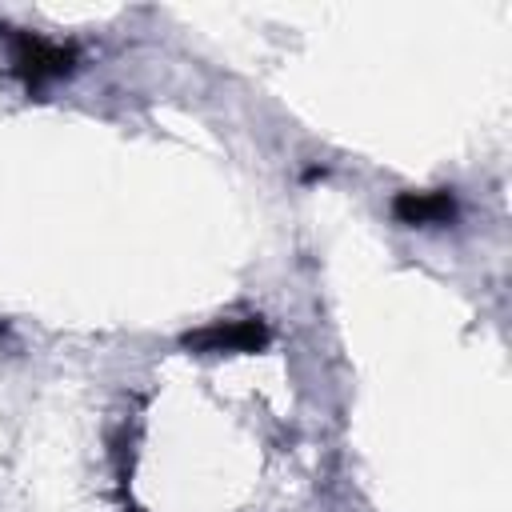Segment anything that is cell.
Returning a JSON list of instances; mask_svg holds the SVG:
<instances>
[{
    "instance_id": "3957f363",
    "label": "cell",
    "mask_w": 512,
    "mask_h": 512,
    "mask_svg": "<svg viewBox=\"0 0 512 512\" xmlns=\"http://www.w3.org/2000/svg\"><path fill=\"white\" fill-rule=\"evenodd\" d=\"M392 212L404 224H444V220H452L456 204H452V192H444V188H436V192H400Z\"/></svg>"
},
{
    "instance_id": "7a4b0ae2",
    "label": "cell",
    "mask_w": 512,
    "mask_h": 512,
    "mask_svg": "<svg viewBox=\"0 0 512 512\" xmlns=\"http://www.w3.org/2000/svg\"><path fill=\"white\" fill-rule=\"evenodd\" d=\"M268 340L264 320H232V324H212L204 332L184 336L188 348H204V352H256Z\"/></svg>"
},
{
    "instance_id": "6da1fadb",
    "label": "cell",
    "mask_w": 512,
    "mask_h": 512,
    "mask_svg": "<svg viewBox=\"0 0 512 512\" xmlns=\"http://www.w3.org/2000/svg\"><path fill=\"white\" fill-rule=\"evenodd\" d=\"M72 60H76V52L64 48V44L40 40V36H32V32H16V36H12V68H16L28 84H40V80H52V76L72 72Z\"/></svg>"
}]
</instances>
